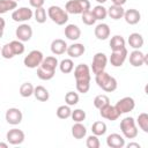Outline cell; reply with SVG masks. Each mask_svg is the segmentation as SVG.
<instances>
[{
	"label": "cell",
	"mask_w": 148,
	"mask_h": 148,
	"mask_svg": "<svg viewBox=\"0 0 148 148\" xmlns=\"http://www.w3.org/2000/svg\"><path fill=\"white\" fill-rule=\"evenodd\" d=\"M0 52H1V46H0Z\"/></svg>",
	"instance_id": "obj_53"
},
{
	"label": "cell",
	"mask_w": 148,
	"mask_h": 148,
	"mask_svg": "<svg viewBox=\"0 0 148 148\" xmlns=\"http://www.w3.org/2000/svg\"><path fill=\"white\" fill-rule=\"evenodd\" d=\"M0 148H8V142H0Z\"/></svg>",
	"instance_id": "obj_49"
},
{
	"label": "cell",
	"mask_w": 148,
	"mask_h": 148,
	"mask_svg": "<svg viewBox=\"0 0 148 148\" xmlns=\"http://www.w3.org/2000/svg\"><path fill=\"white\" fill-rule=\"evenodd\" d=\"M74 76L76 82H90V68L86 64H79L74 68Z\"/></svg>",
	"instance_id": "obj_8"
},
{
	"label": "cell",
	"mask_w": 148,
	"mask_h": 148,
	"mask_svg": "<svg viewBox=\"0 0 148 148\" xmlns=\"http://www.w3.org/2000/svg\"><path fill=\"white\" fill-rule=\"evenodd\" d=\"M44 59V54L39 50L30 51L23 59V64L27 68H37Z\"/></svg>",
	"instance_id": "obj_5"
},
{
	"label": "cell",
	"mask_w": 148,
	"mask_h": 148,
	"mask_svg": "<svg viewBox=\"0 0 148 148\" xmlns=\"http://www.w3.org/2000/svg\"><path fill=\"white\" fill-rule=\"evenodd\" d=\"M56 73H51V72H47L45 69H43L42 67H37V76L43 80V81H49L51 79H53Z\"/></svg>",
	"instance_id": "obj_43"
},
{
	"label": "cell",
	"mask_w": 148,
	"mask_h": 148,
	"mask_svg": "<svg viewBox=\"0 0 148 148\" xmlns=\"http://www.w3.org/2000/svg\"><path fill=\"white\" fill-rule=\"evenodd\" d=\"M86 146H87L88 148H99L101 142H99L98 136L95 135V134L89 135V136L87 138V140H86Z\"/></svg>",
	"instance_id": "obj_42"
},
{
	"label": "cell",
	"mask_w": 148,
	"mask_h": 148,
	"mask_svg": "<svg viewBox=\"0 0 148 148\" xmlns=\"http://www.w3.org/2000/svg\"><path fill=\"white\" fill-rule=\"evenodd\" d=\"M112 1V5H117V6H123L126 3L127 0H111Z\"/></svg>",
	"instance_id": "obj_46"
},
{
	"label": "cell",
	"mask_w": 148,
	"mask_h": 148,
	"mask_svg": "<svg viewBox=\"0 0 148 148\" xmlns=\"http://www.w3.org/2000/svg\"><path fill=\"white\" fill-rule=\"evenodd\" d=\"M25 139V135H24V132L22 130H18V128H12L7 132L6 134V140L9 145H13V146H17V145H21Z\"/></svg>",
	"instance_id": "obj_12"
},
{
	"label": "cell",
	"mask_w": 148,
	"mask_h": 148,
	"mask_svg": "<svg viewBox=\"0 0 148 148\" xmlns=\"http://www.w3.org/2000/svg\"><path fill=\"white\" fill-rule=\"evenodd\" d=\"M91 13L94 15V17L96 18V21H103L104 18H106L108 16V9L103 6V5H97L91 9Z\"/></svg>",
	"instance_id": "obj_28"
},
{
	"label": "cell",
	"mask_w": 148,
	"mask_h": 148,
	"mask_svg": "<svg viewBox=\"0 0 148 148\" xmlns=\"http://www.w3.org/2000/svg\"><path fill=\"white\" fill-rule=\"evenodd\" d=\"M81 20L86 25H94L95 22H96V18L94 17V15L91 13V9H88V10L83 12L81 14Z\"/></svg>",
	"instance_id": "obj_38"
},
{
	"label": "cell",
	"mask_w": 148,
	"mask_h": 148,
	"mask_svg": "<svg viewBox=\"0 0 148 148\" xmlns=\"http://www.w3.org/2000/svg\"><path fill=\"white\" fill-rule=\"evenodd\" d=\"M106 145L110 148H123L125 147V138L118 133H111L106 136Z\"/></svg>",
	"instance_id": "obj_16"
},
{
	"label": "cell",
	"mask_w": 148,
	"mask_h": 148,
	"mask_svg": "<svg viewBox=\"0 0 148 148\" xmlns=\"http://www.w3.org/2000/svg\"><path fill=\"white\" fill-rule=\"evenodd\" d=\"M32 16H34V12L29 7H18L14 9L12 13V18L15 22H25L31 20Z\"/></svg>",
	"instance_id": "obj_7"
},
{
	"label": "cell",
	"mask_w": 148,
	"mask_h": 148,
	"mask_svg": "<svg viewBox=\"0 0 148 148\" xmlns=\"http://www.w3.org/2000/svg\"><path fill=\"white\" fill-rule=\"evenodd\" d=\"M95 81H96L97 86L102 90H104L106 92H112L118 87L117 80L113 76H111L109 73H106L105 71L104 72H101L98 74H95Z\"/></svg>",
	"instance_id": "obj_1"
},
{
	"label": "cell",
	"mask_w": 148,
	"mask_h": 148,
	"mask_svg": "<svg viewBox=\"0 0 148 148\" xmlns=\"http://www.w3.org/2000/svg\"><path fill=\"white\" fill-rule=\"evenodd\" d=\"M34 89H35V87L32 86V83H30V82H24V83L21 84L18 91H20V95H21L22 97L28 98V97H30V96L34 95Z\"/></svg>",
	"instance_id": "obj_33"
},
{
	"label": "cell",
	"mask_w": 148,
	"mask_h": 148,
	"mask_svg": "<svg viewBox=\"0 0 148 148\" xmlns=\"http://www.w3.org/2000/svg\"><path fill=\"white\" fill-rule=\"evenodd\" d=\"M65 103L69 106L76 105L79 103V94L74 92V91H68L65 95Z\"/></svg>",
	"instance_id": "obj_39"
},
{
	"label": "cell",
	"mask_w": 148,
	"mask_h": 148,
	"mask_svg": "<svg viewBox=\"0 0 148 148\" xmlns=\"http://www.w3.org/2000/svg\"><path fill=\"white\" fill-rule=\"evenodd\" d=\"M108 65V57L105 53L103 52H97L94 58H92V62H91V71L94 74H98L101 72L105 71V67Z\"/></svg>",
	"instance_id": "obj_6"
},
{
	"label": "cell",
	"mask_w": 148,
	"mask_h": 148,
	"mask_svg": "<svg viewBox=\"0 0 148 148\" xmlns=\"http://www.w3.org/2000/svg\"><path fill=\"white\" fill-rule=\"evenodd\" d=\"M130 46L134 50H140L142 46H143V43H145V39L142 37L141 34L139 32H133L128 36V39H127Z\"/></svg>",
	"instance_id": "obj_23"
},
{
	"label": "cell",
	"mask_w": 148,
	"mask_h": 148,
	"mask_svg": "<svg viewBox=\"0 0 148 148\" xmlns=\"http://www.w3.org/2000/svg\"><path fill=\"white\" fill-rule=\"evenodd\" d=\"M15 36L21 42H28L32 37V28L27 23H22L16 28Z\"/></svg>",
	"instance_id": "obj_14"
},
{
	"label": "cell",
	"mask_w": 148,
	"mask_h": 148,
	"mask_svg": "<svg viewBox=\"0 0 148 148\" xmlns=\"http://www.w3.org/2000/svg\"><path fill=\"white\" fill-rule=\"evenodd\" d=\"M94 34H95V37L99 40H105L110 37V34H111V30L109 28V25L106 23H99L95 27L94 29Z\"/></svg>",
	"instance_id": "obj_18"
},
{
	"label": "cell",
	"mask_w": 148,
	"mask_h": 148,
	"mask_svg": "<svg viewBox=\"0 0 148 148\" xmlns=\"http://www.w3.org/2000/svg\"><path fill=\"white\" fill-rule=\"evenodd\" d=\"M56 113H57V117L58 118H60V119H67V118L71 117L72 110H71V106L67 105V104L66 105H60V106H58Z\"/></svg>",
	"instance_id": "obj_36"
},
{
	"label": "cell",
	"mask_w": 148,
	"mask_h": 148,
	"mask_svg": "<svg viewBox=\"0 0 148 148\" xmlns=\"http://www.w3.org/2000/svg\"><path fill=\"white\" fill-rule=\"evenodd\" d=\"M91 5L89 0H69L65 5V10L68 14H82L83 12L90 9Z\"/></svg>",
	"instance_id": "obj_4"
},
{
	"label": "cell",
	"mask_w": 148,
	"mask_h": 148,
	"mask_svg": "<svg viewBox=\"0 0 148 148\" xmlns=\"http://www.w3.org/2000/svg\"><path fill=\"white\" fill-rule=\"evenodd\" d=\"M106 130H108L106 124H105L104 121H101V120L95 121V123L91 125V132H92V134H95V135H97V136L104 135V134L106 133Z\"/></svg>",
	"instance_id": "obj_29"
},
{
	"label": "cell",
	"mask_w": 148,
	"mask_h": 148,
	"mask_svg": "<svg viewBox=\"0 0 148 148\" xmlns=\"http://www.w3.org/2000/svg\"><path fill=\"white\" fill-rule=\"evenodd\" d=\"M45 0H29V3L32 8H39V7H43Z\"/></svg>",
	"instance_id": "obj_45"
},
{
	"label": "cell",
	"mask_w": 148,
	"mask_h": 148,
	"mask_svg": "<svg viewBox=\"0 0 148 148\" xmlns=\"http://www.w3.org/2000/svg\"><path fill=\"white\" fill-rule=\"evenodd\" d=\"M128 60L133 67H141L142 65H148V56L142 53L140 50H133L130 53Z\"/></svg>",
	"instance_id": "obj_11"
},
{
	"label": "cell",
	"mask_w": 148,
	"mask_h": 148,
	"mask_svg": "<svg viewBox=\"0 0 148 148\" xmlns=\"http://www.w3.org/2000/svg\"><path fill=\"white\" fill-rule=\"evenodd\" d=\"M5 119L10 125H18L23 119L22 111L17 108H9L5 113Z\"/></svg>",
	"instance_id": "obj_13"
},
{
	"label": "cell",
	"mask_w": 148,
	"mask_h": 148,
	"mask_svg": "<svg viewBox=\"0 0 148 148\" xmlns=\"http://www.w3.org/2000/svg\"><path fill=\"white\" fill-rule=\"evenodd\" d=\"M67 43L64 40V39H61V38H57V39H54V40H52V43H51V52L54 54V56H61V54H64L65 52H66V50H67Z\"/></svg>",
	"instance_id": "obj_20"
},
{
	"label": "cell",
	"mask_w": 148,
	"mask_h": 148,
	"mask_svg": "<svg viewBox=\"0 0 148 148\" xmlns=\"http://www.w3.org/2000/svg\"><path fill=\"white\" fill-rule=\"evenodd\" d=\"M2 36H3V29H0V39L2 38Z\"/></svg>",
	"instance_id": "obj_51"
},
{
	"label": "cell",
	"mask_w": 148,
	"mask_h": 148,
	"mask_svg": "<svg viewBox=\"0 0 148 148\" xmlns=\"http://www.w3.org/2000/svg\"><path fill=\"white\" fill-rule=\"evenodd\" d=\"M87 114L82 109H75L74 111H72L71 113V118L75 121V123H82L86 119Z\"/></svg>",
	"instance_id": "obj_40"
},
{
	"label": "cell",
	"mask_w": 148,
	"mask_h": 148,
	"mask_svg": "<svg viewBox=\"0 0 148 148\" xmlns=\"http://www.w3.org/2000/svg\"><path fill=\"white\" fill-rule=\"evenodd\" d=\"M123 17H124V20H125V22H126L127 24L134 25V24H136V23L140 22V20H141V14H140V12H139L138 9L130 8V9H127V10L124 12V16H123Z\"/></svg>",
	"instance_id": "obj_17"
},
{
	"label": "cell",
	"mask_w": 148,
	"mask_h": 148,
	"mask_svg": "<svg viewBox=\"0 0 148 148\" xmlns=\"http://www.w3.org/2000/svg\"><path fill=\"white\" fill-rule=\"evenodd\" d=\"M59 69L61 73L64 74H68L74 69V62L72 60V58H67V59H62L59 62Z\"/></svg>",
	"instance_id": "obj_31"
},
{
	"label": "cell",
	"mask_w": 148,
	"mask_h": 148,
	"mask_svg": "<svg viewBox=\"0 0 148 148\" xmlns=\"http://www.w3.org/2000/svg\"><path fill=\"white\" fill-rule=\"evenodd\" d=\"M114 108L117 109V111H118L120 114L128 113V112L133 111V109L135 108V102H134V99H133L132 97L126 96V97L120 98V99L116 103Z\"/></svg>",
	"instance_id": "obj_9"
},
{
	"label": "cell",
	"mask_w": 148,
	"mask_h": 148,
	"mask_svg": "<svg viewBox=\"0 0 148 148\" xmlns=\"http://www.w3.org/2000/svg\"><path fill=\"white\" fill-rule=\"evenodd\" d=\"M14 1H16V2H17V1H21V0H14Z\"/></svg>",
	"instance_id": "obj_52"
},
{
	"label": "cell",
	"mask_w": 148,
	"mask_h": 148,
	"mask_svg": "<svg viewBox=\"0 0 148 148\" xmlns=\"http://www.w3.org/2000/svg\"><path fill=\"white\" fill-rule=\"evenodd\" d=\"M59 65V61L58 59L54 57V56H49L46 58L43 59L42 64L38 66V67H42L43 69L47 71V72H51V73H56V68L58 67Z\"/></svg>",
	"instance_id": "obj_21"
},
{
	"label": "cell",
	"mask_w": 148,
	"mask_h": 148,
	"mask_svg": "<svg viewBox=\"0 0 148 148\" xmlns=\"http://www.w3.org/2000/svg\"><path fill=\"white\" fill-rule=\"evenodd\" d=\"M47 16L58 25H64L68 21V13L60 6L52 5L47 8Z\"/></svg>",
	"instance_id": "obj_3"
},
{
	"label": "cell",
	"mask_w": 148,
	"mask_h": 148,
	"mask_svg": "<svg viewBox=\"0 0 148 148\" xmlns=\"http://www.w3.org/2000/svg\"><path fill=\"white\" fill-rule=\"evenodd\" d=\"M97 2H98V5H103V3H105L108 0H96Z\"/></svg>",
	"instance_id": "obj_50"
},
{
	"label": "cell",
	"mask_w": 148,
	"mask_h": 148,
	"mask_svg": "<svg viewBox=\"0 0 148 148\" xmlns=\"http://www.w3.org/2000/svg\"><path fill=\"white\" fill-rule=\"evenodd\" d=\"M106 9H108V16H110V18H112V20H120L124 16L125 9L123 8V6L112 5Z\"/></svg>",
	"instance_id": "obj_25"
},
{
	"label": "cell",
	"mask_w": 148,
	"mask_h": 148,
	"mask_svg": "<svg viewBox=\"0 0 148 148\" xmlns=\"http://www.w3.org/2000/svg\"><path fill=\"white\" fill-rule=\"evenodd\" d=\"M34 17L36 20L37 23H45L46 22V18H47V12L44 7H39V8H36L35 12H34Z\"/></svg>",
	"instance_id": "obj_34"
},
{
	"label": "cell",
	"mask_w": 148,
	"mask_h": 148,
	"mask_svg": "<svg viewBox=\"0 0 148 148\" xmlns=\"http://www.w3.org/2000/svg\"><path fill=\"white\" fill-rule=\"evenodd\" d=\"M120 131L123 133V136L126 139H134L138 136V126L132 117H125L120 121Z\"/></svg>",
	"instance_id": "obj_2"
},
{
	"label": "cell",
	"mask_w": 148,
	"mask_h": 148,
	"mask_svg": "<svg viewBox=\"0 0 148 148\" xmlns=\"http://www.w3.org/2000/svg\"><path fill=\"white\" fill-rule=\"evenodd\" d=\"M9 44H10L12 50H13V52H14V54H15V56H20V54H23V53H24L25 47H24L23 42H21V40H18V39H16V40H12Z\"/></svg>",
	"instance_id": "obj_37"
},
{
	"label": "cell",
	"mask_w": 148,
	"mask_h": 148,
	"mask_svg": "<svg viewBox=\"0 0 148 148\" xmlns=\"http://www.w3.org/2000/svg\"><path fill=\"white\" fill-rule=\"evenodd\" d=\"M125 45H126V42H125L124 37L120 36V35H114V36L111 37V39H110V47H111L112 51L124 49V47H126Z\"/></svg>",
	"instance_id": "obj_27"
},
{
	"label": "cell",
	"mask_w": 148,
	"mask_h": 148,
	"mask_svg": "<svg viewBox=\"0 0 148 148\" xmlns=\"http://www.w3.org/2000/svg\"><path fill=\"white\" fill-rule=\"evenodd\" d=\"M34 96H35V98H36L37 101H39V102H46V101H49V98H50V92H49V90H47L45 87H43V86H37V87H35V89H34Z\"/></svg>",
	"instance_id": "obj_26"
},
{
	"label": "cell",
	"mask_w": 148,
	"mask_h": 148,
	"mask_svg": "<svg viewBox=\"0 0 148 148\" xmlns=\"http://www.w3.org/2000/svg\"><path fill=\"white\" fill-rule=\"evenodd\" d=\"M72 135L74 139L81 140L87 135V128L82 123H75L72 126Z\"/></svg>",
	"instance_id": "obj_24"
},
{
	"label": "cell",
	"mask_w": 148,
	"mask_h": 148,
	"mask_svg": "<svg viewBox=\"0 0 148 148\" xmlns=\"http://www.w3.org/2000/svg\"><path fill=\"white\" fill-rule=\"evenodd\" d=\"M5 25H6V21L0 16V29H5Z\"/></svg>",
	"instance_id": "obj_48"
},
{
	"label": "cell",
	"mask_w": 148,
	"mask_h": 148,
	"mask_svg": "<svg viewBox=\"0 0 148 148\" xmlns=\"http://www.w3.org/2000/svg\"><path fill=\"white\" fill-rule=\"evenodd\" d=\"M141 146L138 143V142H130L127 145V148H140Z\"/></svg>",
	"instance_id": "obj_47"
},
{
	"label": "cell",
	"mask_w": 148,
	"mask_h": 148,
	"mask_svg": "<svg viewBox=\"0 0 148 148\" xmlns=\"http://www.w3.org/2000/svg\"><path fill=\"white\" fill-rule=\"evenodd\" d=\"M108 104H110V98L106 96V95H104V94H101V95H97L95 98H94V106L96 108V109H102L103 106H105V105H108Z\"/></svg>",
	"instance_id": "obj_35"
},
{
	"label": "cell",
	"mask_w": 148,
	"mask_h": 148,
	"mask_svg": "<svg viewBox=\"0 0 148 148\" xmlns=\"http://www.w3.org/2000/svg\"><path fill=\"white\" fill-rule=\"evenodd\" d=\"M90 89V82H76V90L81 94H87Z\"/></svg>",
	"instance_id": "obj_44"
},
{
	"label": "cell",
	"mask_w": 148,
	"mask_h": 148,
	"mask_svg": "<svg viewBox=\"0 0 148 148\" xmlns=\"http://www.w3.org/2000/svg\"><path fill=\"white\" fill-rule=\"evenodd\" d=\"M135 123L140 130H142L145 133H148V113H146V112L140 113L138 116Z\"/></svg>",
	"instance_id": "obj_32"
},
{
	"label": "cell",
	"mask_w": 148,
	"mask_h": 148,
	"mask_svg": "<svg viewBox=\"0 0 148 148\" xmlns=\"http://www.w3.org/2000/svg\"><path fill=\"white\" fill-rule=\"evenodd\" d=\"M127 49L124 47V49H120V50H116V51H112L111 52V56H110V64L113 66V67H120L124 65L125 60L127 59Z\"/></svg>",
	"instance_id": "obj_10"
},
{
	"label": "cell",
	"mask_w": 148,
	"mask_h": 148,
	"mask_svg": "<svg viewBox=\"0 0 148 148\" xmlns=\"http://www.w3.org/2000/svg\"><path fill=\"white\" fill-rule=\"evenodd\" d=\"M99 114L102 118L111 120V121H114L120 117V113L117 111L114 105H111V104H108V105L103 106L102 109H99Z\"/></svg>",
	"instance_id": "obj_15"
},
{
	"label": "cell",
	"mask_w": 148,
	"mask_h": 148,
	"mask_svg": "<svg viewBox=\"0 0 148 148\" xmlns=\"http://www.w3.org/2000/svg\"><path fill=\"white\" fill-rule=\"evenodd\" d=\"M0 54H1V57L5 58V59H12V58L15 57V54H14V52H13L12 46H10L9 43H7V44H5L3 46H1V52H0Z\"/></svg>",
	"instance_id": "obj_41"
},
{
	"label": "cell",
	"mask_w": 148,
	"mask_h": 148,
	"mask_svg": "<svg viewBox=\"0 0 148 148\" xmlns=\"http://www.w3.org/2000/svg\"><path fill=\"white\" fill-rule=\"evenodd\" d=\"M17 8V2L14 0H0V14L14 10Z\"/></svg>",
	"instance_id": "obj_30"
},
{
	"label": "cell",
	"mask_w": 148,
	"mask_h": 148,
	"mask_svg": "<svg viewBox=\"0 0 148 148\" xmlns=\"http://www.w3.org/2000/svg\"><path fill=\"white\" fill-rule=\"evenodd\" d=\"M86 52V46L82 43H73L72 45L67 46L66 53L69 56V58H79Z\"/></svg>",
	"instance_id": "obj_19"
},
{
	"label": "cell",
	"mask_w": 148,
	"mask_h": 148,
	"mask_svg": "<svg viewBox=\"0 0 148 148\" xmlns=\"http://www.w3.org/2000/svg\"><path fill=\"white\" fill-rule=\"evenodd\" d=\"M65 36L67 39L69 40H77L81 37V29L76 25V24H67L65 27Z\"/></svg>",
	"instance_id": "obj_22"
}]
</instances>
